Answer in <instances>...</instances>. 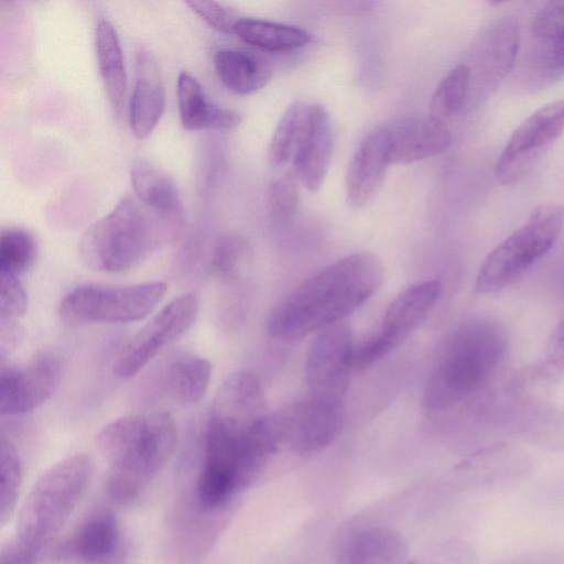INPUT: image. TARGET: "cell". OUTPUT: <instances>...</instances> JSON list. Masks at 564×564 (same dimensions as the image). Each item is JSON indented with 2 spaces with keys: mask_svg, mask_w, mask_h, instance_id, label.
I'll return each instance as SVG.
<instances>
[{
  "mask_svg": "<svg viewBox=\"0 0 564 564\" xmlns=\"http://www.w3.org/2000/svg\"><path fill=\"white\" fill-rule=\"evenodd\" d=\"M164 282L130 285H80L59 304L61 316L70 322L118 324L145 318L166 292Z\"/></svg>",
  "mask_w": 564,
  "mask_h": 564,
  "instance_id": "52a82bcc",
  "label": "cell"
},
{
  "mask_svg": "<svg viewBox=\"0 0 564 564\" xmlns=\"http://www.w3.org/2000/svg\"><path fill=\"white\" fill-rule=\"evenodd\" d=\"M93 469V460L85 454L69 456L48 468L20 509L14 539L40 555L84 496Z\"/></svg>",
  "mask_w": 564,
  "mask_h": 564,
  "instance_id": "5b68a950",
  "label": "cell"
},
{
  "mask_svg": "<svg viewBox=\"0 0 564 564\" xmlns=\"http://www.w3.org/2000/svg\"><path fill=\"white\" fill-rule=\"evenodd\" d=\"M564 132V100L550 102L525 118L501 151L496 176L501 184L517 182L536 153Z\"/></svg>",
  "mask_w": 564,
  "mask_h": 564,
  "instance_id": "8fae6325",
  "label": "cell"
},
{
  "mask_svg": "<svg viewBox=\"0 0 564 564\" xmlns=\"http://www.w3.org/2000/svg\"><path fill=\"white\" fill-rule=\"evenodd\" d=\"M130 180L137 199L165 216L183 219V205L174 181L145 159L134 160Z\"/></svg>",
  "mask_w": 564,
  "mask_h": 564,
  "instance_id": "d4e9b609",
  "label": "cell"
},
{
  "mask_svg": "<svg viewBox=\"0 0 564 564\" xmlns=\"http://www.w3.org/2000/svg\"><path fill=\"white\" fill-rule=\"evenodd\" d=\"M95 50L99 74L113 113L124 111L127 73L118 33L112 23L100 19L95 30Z\"/></svg>",
  "mask_w": 564,
  "mask_h": 564,
  "instance_id": "cb8c5ba5",
  "label": "cell"
},
{
  "mask_svg": "<svg viewBox=\"0 0 564 564\" xmlns=\"http://www.w3.org/2000/svg\"><path fill=\"white\" fill-rule=\"evenodd\" d=\"M0 521L4 524L15 508L22 481L19 453L4 435L0 440Z\"/></svg>",
  "mask_w": 564,
  "mask_h": 564,
  "instance_id": "1f68e13d",
  "label": "cell"
},
{
  "mask_svg": "<svg viewBox=\"0 0 564 564\" xmlns=\"http://www.w3.org/2000/svg\"><path fill=\"white\" fill-rule=\"evenodd\" d=\"M96 444L110 465L106 490L120 505L137 501L172 457L177 429L166 412L123 416L106 424Z\"/></svg>",
  "mask_w": 564,
  "mask_h": 564,
  "instance_id": "7a4b0ae2",
  "label": "cell"
},
{
  "mask_svg": "<svg viewBox=\"0 0 564 564\" xmlns=\"http://www.w3.org/2000/svg\"><path fill=\"white\" fill-rule=\"evenodd\" d=\"M563 224V206H536L527 221L484 259L475 281L476 291L496 293L514 283L550 251Z\"/></svg>",
  "mask_w": 564,
  "mask_h": 564,
  "instance_id": "8992f818",
  "label": "cell"
},
{
  "mask_svg": "<svg viewBox=\"0 0 564 564\" xmlns=\"http://www.w3.org/2000/svg\"><path fill=\"white\" fill-rule=\"evenodd\" d=\"M39 556L13 539L1 546L0 564H36Z\"/></svg>",
  "mask_w": 564,
  "mask_h": 564,
  "instance_id": "74e56055",
  "label": "cell"
},
{
  "mask_svg": "<svg viewBox=\"0 0 564 564\" xmlns=\"http://www.w3.org/2000/svg\"><path fill=\"white\" fill-rule=\"evenodd\" d=\"M470 88L467 64L452 68L437 85L431 100V116L444 121L456 113L466 101Z\"/></svg>",
  "mask_w": 564,
  "mask_h": 564,
  "instance_id": "4dcf8cb0",
  "label": "cell"
},
{
  "mask_svg": "<svg viewBox=\"0 0 564 564\" xmlns=\"http://www.w3.org/2000/svg\"><path fill=\"white\" fill-rule=\"evenodd\" d=\"M532 34L535 39L553 44L564 36V1L545 3L534 15Z\"/></svg>",
  "mask_w": 564,
  "mask_h": 564,
  "instance_id": "e575fe53",
  "label": "cell"
},
{
  "mask_svg": "<svg viewBox=\"0 0 564 564\" xmlns=\"http://www.w3.org/2000/svg\"><path fill=\"white\" fill-rule=\"evenodd\" d=\"M520 43V28L512 17H501L489 22L477 46V74L481 96H488L512 69Z\"/></svg>",
  "mask_w": 564,
  "mask_h": 564,
  "instance_id": "9a60e30c",
  "label": "cell"
},
{
  "mask_svg": "<svg viewBox=\"0 0 564 564\" xmlns=\"http://www.w3.org/2000/svg\"><path fill=\"white\" fill-rule=\"evenodd\" d=\"M58 558L79 564H128V546L113 512L91 510L54 550Z\"/></svg>",
  "mask_w": 564,
  "mask_h": 564,
  "instance_id": "7c38bea8",
  "label": "cell"
},
{
  "mask_svg": "<svg viewBox=\"0 0 564 564\" xmlns=\"http://www.w3.org/2000/svg\"><path fill=\"white\" fill-rule=\"evenodd\" d=\"M183 219L162 215L132 197H123L91 224L79 241V256L90 269L121 272L176 239Z\"/></svg>",
  "mask_w": 564,
  "mask_h": 564,
  "instance_id": "277c9868",
  "label": "cell"
},
{
  "mask_svg": "<svg viewBox=\"0 0 564 564\" xmlns=\"http://www.w3.org/2000/svg\"><path fill=\"white\" fill-rule=\"evenodd\" d=\"M352 332L339 322L316 334L305 360L308 398L344 404L351 371L355 369Z\"/></svg>",
  "mask_w": 564,
  "mask_h": 564,
  "instance_id": "ba28073f",
  "label": "cell"
},
{
  "mask_svg": "<svg viewBox=\"0 0 564 564\" xmlns=\"http://www.w3.org/2000/svg\"><path fill=\"white\" fill-rule=\"evenodd\" d=\"M235 34L250 45L271 52L291 51L311 41L310 33L301 28L253 18H240Z\"/></svg>",
  "mask_w": 564,
  "mask_h": 564,
  "instance_id": "83f0119b",
  "label": "cell"
},
{
  "mask_svg": "<svg viewBox=\"0 0 564 564\" xmlns=\"http://www.w3.org/2000/svg\"><path fill=\"white\" fill-rule=\"evenodd\" d=\"M546 360L560 372H564V316L555 327L547 346Z\"/></svg>",
  "mask_w": 564,
  "mask_h": 564,
  "instance_id": "f35d334b",
  "label": "cell"
},
{
  "mask_svg": "<svg viewBox=\"0 0 564 564\" xmlns=\"http://www.w3.org/2000/svg\"><path fill=\"white\" fill-rule=\"evenodd\" d=\"M187 6L213 29L223 33H235L240 18L229 8L214 1H187Z\"/></svg>",
  "mask_w": 564,
  "mask_h": 564,
  "instance_id": "8d00e7d4",
  "label": "cell"
},
{
  "mask_svg": "<svg viewBox=\"0 0 564 564\" xmlns=\"http://www.w3.org/2000/svg\"><path fill=\"white\" fill-rule=\"evenodd\" d=\"M391 164L404 165L444 152L452 143V132L433 116L411 117L386 127Z\"/></svg>",
  "mask_w": 564,
  "mask_h": 564,
  "instance_id": "ac0fdd59",
  "label": "cell"
},
{
  "mask_svg": "<svg viewBox=\"0 0 564 564\" xmlns=\"http://www.w3.org/2000/svg\"><path fill=\"white\" fill-rule=\"evenodd\" d=\"M283 444L300 456L316 454L339 435L345 421L344 404L312 398L279 410Z\"/></svg>",
  "mask_w": 564,
  "mask_h": 564,
  "instance_id": "4fadbf2b",
  "label": "cell"
},
{
  "mask_svg": "<svg viewBox=\"0 0 564 564\" xmlns=\"http://www.w3.org/2000/svg\"><path fill=\"white\" fill-rule=\"evenodd\" d=\"M214 68L221 84L237 95H251L271 78L269 65L242 50L220 48L214 55Z\"/></svg>",
  "mask_w": 564,
  "mask_h": 564,
  "instance_id": "484cf974",
  "label": "cell"
},
{
  "mask_svg": "<svg viewBox=\"0 0 564 564\" xmlns=\"http://www.w3.org/2000/svg\"><path fill=\"white\" fill-rule=\"evenodd\" d=\"M176 94L180 120L185 130L232 129L241 123L238 112L207 99L202 85L189 73H180Z\"/></svg>",
  "mask_w": 564,
  "mask_h": 564,
  "instance_id": "603a6c76",
  "label": "cell"
},
{
  "mask_svg": "<svg viewBox=\"0 0 564 564\" xmlns=\"http://www.w3.org/2000/svg\"><path fill=\"white\" fill-rule=\"evenodd\" d=\"M212 365L188 352L167 356L156 368L153 383L159 393L182 404L200 401L208 388Z\"/></svg>",
  "mask_w": 564,
  "mask_h": 564,
  "instance_id": "ffe728a7",
  "label": "cell"
},
{
  "mask_svg": "<svg viewBox=\"0 0 564 564\" xmlns=\"http://www.w3.org/2000/svg\"><path fill=\"white\" fill-rule=\"evenodd\" d=\"M36 242L22 228H7L0 235V276L20 278L33 265Z\"/></svg>",
  "mask_w": 564,
  "mask_h": 564,
  "instance_id": "f1b7e54d",
  "label": "cell"
},
{
  "mask_svg": "<svg viewBox=\"0 0 564 564\" xmlns=\"http://www.w3.org/2000/svg\"><path fill=\"white\" fill-rule=\"evenodd\" d=\"M198 310L199 302L193 293L173 299L124 345L113 372L123 379L133 377L194 325Z\"/></svg>",
  "mask_w": 564,
  "mask_h": 564,
  "instance_id": "30bf717a",
  "label": "cell"
},
{
  "mask_svg": "<svg viewBox=\"0 0 564 564\" xmlns=\"http://www.w3.org/2000/svg\"><path fill=\"white\" fill-rule=\"evenodd\" d=\"M268 205L275 220L286 221L294 216L299 206V187L294 175L284 174L271 181Z\"/></svg>",
  "mask_w": 564,
  "mask_h": 564,
  "instance_id": "836d02e7",
  "label": "cell"
},
{
  "mask_svg": "<svg viewBox=\"0 0 564 564\" xmlns=\"http://www.w3.org/2000/svg\"><path fill=\"white\" fill-rule=\"evenodd\" d=\"M558 373L546 359L527 365L510 377L507 391L519 401H539L552 389Z\"/></svg>",
  "mask_w": 564,
  "mask_h": 564,
  "instance_id": "f546056e",
  "label": "cell"
},
{
  "mask_svg": "<svg viewBox=\"0 0 564 564\" xmlns=\"http://www.w3.org/2000/svg\"><path fill=\"white\" fill-rule=\"evenodd\" d=\"M251 257L249 241L237 234L223 235L212 254V268L219 276H236Z\"/></svg>",
  "mask_w": 564,
  "mask_h": 564,
  "instance_id": "d6a6232c",
  "label": "cell"
},
{
  "mask_svg": "<svg viewBox=\"0 0 564 564\" xmlns=\"http://www.w3.org/2000/svg\"><path fill=\"white\" fill-rule=\"evenodd\" d=\"M508 349V334L491 318L474 317L447 338L427 381L423 403L440 412L462 404L491 382Z\"/></svg>",
  "mask_w": 564,
  "mask_h": 564,
  "instance_id": "3957f363",
  "label": "cell"
},
{
  "mask_svg": "<svg viewBox=\"0 0 564 564\" xmlns=\"http://www.w3.org/2000/svg\"><path fill=\"white\" fill-rule=\"evenodd\" d=\"M382 280V263L375 253L347 256L280 302L268 318V333L280 340H295L343 322L377 292Z\"/></svg>",
  "mask_w": 564,
  "mask_h": 564,
  "instance_id": "6da1fadb",
  "label": "cell"
},
{
  "mask_svg": "<svg viewBox=\"0 0 564 564\" xmlns=\"http://www.w3.org/2000/svg\"><path fill=\"white\" fill-rule=\"evenodd\" d=\"M335 142L334 126L326 108L312 105L311 123L293 171L296 180L308 191L317 192L327 175Z\"/></svg>",
  "mask_w": 564,
  "mask_h": 564,
  "instance_id": "7402d4cb",
  "label": "cell"
},
{
  "mask_svg": "<svg viewBox=\"0 0 564 564\" xmlns=\"http://www.w3.org/2000/svg\"><path fill=\"white\" fill-rule=\"evenodd\" d=\"M165 108V89L160 65L145 47L138 50L134 84L129 105V124L133 135L145 139L156 127Z\"/></svg>",
  "mask_w": 564,
  "mask_h": 564,
  "instance_id": "e0dca14e",
  "label": "cell"
},
{
  "mask_svg": "<svg viewBox=\"0 0 564 564\" xmlns=\"http://www.w3.org/2000/svg\"><path fill=\"white\" fill-rule=\"evenodd\" d=\"M442 285L437 280L414 283L388 307L377 333L355 351V369L377 362L405 340L435 306Z\"/></svg>",
  "mask_w": 564,
  "mask_h": 564,
  "instance_id": "9c48e42d",
  "label": "cell"
},
{
  "mask_svg": "<svg viewBox=\"0 0 564 564\" xmlns=\"http://www.w3.org/2000/svg\"><path fill=\"white\" fill-rule=\"evenodd\" d=\"M312 105L296 100L281 116L269 145V162L273 167L293 166L311 123Z\"/></svg>",
  "mask_w": 564,
  "mask_h": 564,
  "instance_id": "4316f807",
  "label": "cell"
},
{
  "mask_svg": "<svg viewBox=\"0 0 564 564\" xmlns=\"http://www.w3.org/2000/svg\"><path fill=\"white\" fill-rule=\"evenodd\" d=\"M61 377V360L50 352L36 355L21 365L2 368L1 414L12 415L34 410L55 392Z\"/></svg>",
  "mask_w": 564,
  "mask_h": 564,
  "instance_id": "5bb4252c",
  "label": "cell"
},
{
  "mask_svg": "<svg viewBox=\"0 0 564 564\" xmlns=\"http://www.w3.org/2000/svg\"><path fill=\"white\" fill-rule=\"evenodd\" d=\"M550 57L555 68L564 69V36L550 44Z\"/></svg>",
  "mask_w": 564,
  "mask_h": 564,
  "instance_id": "ab89813d",
  "label": "cell"
},
{
  "mask_svg": "<svg viewBox=\"0 0 564 564\" xmlns=\"http://www.w3.org/2000/svg\"><path fill=\"white\" fill-rule=\"evenodd\" d=\"M390 164L387 128H376L365 135L348 165L346 194L352 207H362L375 197Z\"/></svg>",
  "mask_w": 564,
  "mask_h": 564,
  "instance_id": "2e32d148",
  "label": "cell"
},
{
  "mask_svg": "<svg viewBox=\"0 0 564 564\" xmlns=\"http://www.w3.org/2000/svg\"><path fill=\"white\" fill-rule=\"evenodd\" d=\"M408 545L395 530L380 525H359L338 539L337 564H398L406 555Z\"/></svg>",
  "mask_w": 564,
  "mask_h": 564,
  "instance_id": "d6986e66",
  "label": "cell"
},
{
  "mask_svg": "<svg viewBox=\"0 0 564 564\" xmlns=\"http://www.w3.org/2000/svg\"><path fill=\"white\" fill-rule=\"evenodd\" d=\"M28 296L20 278L0 276V321L17 322L26 311Z\"/></svg>",
  "mask_w": 564,
  "mask_h": 564,
  "instance_id": "d590c367",
  "label": "cell"
},
{
  "mask_svg": "<svg viewBox=\"0 0 564 564\" xmlns=\"http://www.w3.org/2000/svg\"><path fill=\"white\" fill-rule=\"evenodd\" d=\"M267 414L261 382L254 375L240 371L223 382L209 416L238 426H251Z\"/></svg>",
  "mask_w": 564,
  "mask_h": 564,
  "instance_id": "44dd1931",
  "label": "cell"
}]
</instances>
